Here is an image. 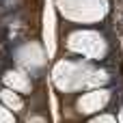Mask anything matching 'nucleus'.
<instances>
[{
  "label": "nucleus",
  "instance_id": "obj_1",
  "mask_svg": "<svg viewBox=\"0 0 123 123\" xmlns=\"http://www.w3.org/2000/svg\"><path fill=\"white\" fill-rule=\"evenodd\" d=\"M106 102H108V93H106V91H93V93L82 95V99L78 102V108H80L82 112H95V110H99Z\"/></svg>",
  "mask_w": 123,
  "mask_h": 123
},
{
  "label": "nucleus",
  "instance_id": "obj_2",
  "mask_svg": "<svg viewBox=\"0 0 123 123\" xmlns=\"http://www.w3.org/2000/svg\"><path fill=\"white\" fill-rule=\"evenodd\" d=\"M4 82L13 89V91H30V80H28V76H24L22 71H9L6 76H4Z\"/></svg>",
  "mask_w": 123,
  "mask_h": 123
},
{
  "label": "nucleus",
  "instance_id": "obj_3",
  "mask_svg": "<svg viewBox=\"0 0 123 123\" xmlns=\"http://www.w3.org/2000/svg\"><path fill=\"white\" fill-rule=\"evenodd\" d=\"M0 97H2V102H4L11 110H19V108H22V99H19V95H17V93L2 91V93H0Z\"/></svg>",
  "mask_w": 123,
  "mask_h": 123
},
{
  "label": "nucleus",
  "instance_id": "obj_4",
  "mask_svg": "<svg viewBox=\"0 0 123 123\" xmlns=\"http://www.w3.org/2000/svg\"><path fill=\"white\" fill-rule=\"evenodd\" d=\"M0 123H15L13 121V115L6 108H2V106H0Z\"/></svg>",
  "mask_w": 123,
  "mask_h": 123
},
{
  "label": "nucleus",
  "instance_id": "obj_5",
  "mask_svg": "<svg viewBox=\"0 0 123 123\" xmlns=\"http://www.w3.org/2000/svg\"><path fill=\"white\" fill-rule=\"evenodd\" d=\"M91 123H112V119H108V117H102V119H95V121Z\"/></svg>",
  "mask_w": 123,
  "mask_h": 123
},
{
  "label": "nucleus",
  "instance_id": "obj_6",
  "mask_svg": "<svg viewBox=\"0 0 123 123\" xmlns=\"http://www.w3.org/2000/svg\"><path fill=\"white\" fill-rule=\"evenodd\" d=\"M28 123H45V121L39 119V117H32V119H28Z\"/></svg>",
  "mask_w": 123,
  "mask_h": 123
}]
</instances>
